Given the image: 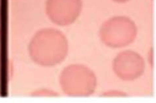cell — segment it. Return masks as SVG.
<instances>
[{
	"label": "cell",
	"mask_w": 156,
	"mask_h": 103,
	"mask_svg": "<svg viewBox=\"0 0 156 103\" xmlns=\"http://www.w3.org/2000/svg\"><path fill=\"white\" fill-rule=\"evenodd\" d=\"M68 42L60 31L46 28L38 31L28 45L31 60L44 67H52L61 64L68 53Z\"/></svg>",
	"instance_id": "6da1fadb"
},
{
	"label": "cell",
	"mask_w": 156,
	"mask_h": 103,
	"mask_svg": "<svg viewBox=\"0 0 156 103\" xmlns=\"http://www.w3.org/2000/svg\"><path fill=\"white\" fill-rule=\"evenodd\" d=\"M59 84L63 92L70 97H88L95 91L97 79L91 69L83 64H71L61 72Z\"/></svg>",
	"instance_id": "7a4b0ae2"
},
{
	"label": "cell",
	"mask_w": 156,
	"mask_h": 103,
	"mask_svg": "<svg viewBox=\"0 0 156 103\" xmlns=\"http://www.w3.org/2000/svg\"><path fill=\"white\" fill-rule=\"evenodd\" d=\"M137 35L136 24L130 18L115 16L101 24L100 37L107 46L119 48L132 43Z\"/></svg>",
	"instance_id": "3957f363"
},
{
	"label": "cell",
	"mask_w": 156,
	"mask_h": 103,
	"mask_svg": "<svg viewBox=\"0 0 156 103\" xmlns=\"http://www.w3.org/2000/svg\"><path fill=\"white\" fill-rule=\"evenodd\" d=\"M112 68L115 75L122 81H134L144 72L145 61L139 53L125 50L113 59Z\"/></svg>",
	"instance_id": "277c9868"
},
{
	"label": "cell",
	"mask_w": 156,
	"mask_h": 103,
	"mask_svg": "<svg viewBox=\"0 0 156 103\" xmlns=\"http://www.w3.org/2000/svg\"><path fill=\"white\" fill-rule=\"evenodd\" d=\"M83 7L82 0H47L48 17L57 25L67 26L75 21Z\"/></svg>",
	"instance_id": "5b68a950"
},
{
	"label": "cell",
	"mask_w": 156,
	"mask_h": 103,
	"mask_svg": "<svg viewBox=\"0 0 156 103\" xmlns=\"http://www.w3.org/2000/svg\"><path fill=\"white\" fill-rule=\"evenodd\" d=\"M32 94H33L34 96H51H51L57 95V93L51 91L50 90H45V89L40 90L38 92L36 91Z\"/></svg>",
	"instance_id": "8992f818"
},
{
	"label": "cell",
	"mask_w": 156,
	"mask_h": 103,
	"mask_svg": "<svg viewBox=\"0 0 156 103\" xmlns=\"http://www.w3.org/2000/svg\"><path fill=\"white\" fill-rule=\"evenodd\" d=\"M113 1L118 2V3H125V2H128L129 0H113Z\"/></svg>",
	"instance_id": "52a82bcc"
}]
</instances>
